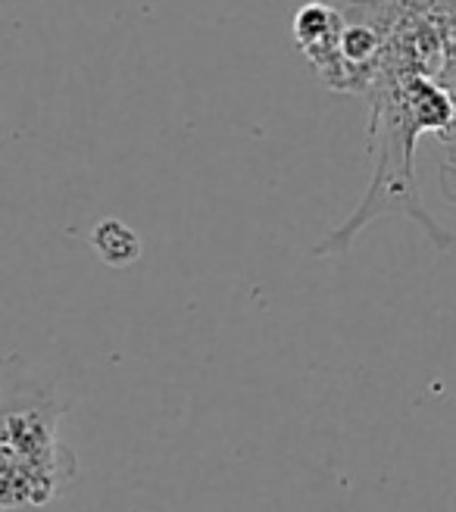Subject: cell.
I'll return each instance as SVG.
<instances>
[{
	"instance_id": "cell-1",
	"label": "cell",
	"mask_w": 456,
	"mask_h": 512,
	"mask_svg": "<svg viewBox=\"0 0 456 512\" xmlns=\"http://www.w3.org/2000/svg\"><path fill=\"white\" fill-rule=\"evenodd\" d=\"M63 406L50 384L16 378L4 384V512H38L66 494L79 459L60 441Z\"/></svg>"
},
{
	"instance_id": "cell-2",
	"label": "cell",
	"mask_w": 456,
	"mask_h": 512,
	"mask_svg": "<svg viewBox=\"0 0 456 512\" xmlns=\"http://www.w3.org/2000/svg\"><path fill=\"white\" fill-rule=\"evenodd\" d=\"M419 132H428V128L407 104L400 85L391 88L388 97L382 104H375V113H372V138L378 141L372 185L360 203V210L344 225H338L322 244H316V250H313L316 256L344 253L350 247L353 235H357L363 225H369L375 216H382L388 210L413 216L425 232L435 238L438 247L456 244V235L444 232V228L419 207V194H416V182H413V138Z\"/></svg>"
},
{
	"instance_id": "cell-3",
	"label": "cell",
	"mask_w": 456,
	"mask_h": 512,
	"mask_svg": "<svg viewBox=\"0 0 456 512\" xmlns=\"http://www.w3.org/2000/svg\"><path fill=\"white\" fill-rule=\"evenodd\" d=\"M344 19L335 7L310 0L294 16V38L297 47L310 57V63L322 72L325 82L344 79V60H341V38H344Z\"/></svg>"
},
{
	"instance_id": "cell-4",
	"label": "cell",
	"mask_w": 456,
	"mask_h": 512,
	"mask_svg": "<svg viewBox=\"0 0 456 512\" xmlns=\"http://www.w3.org/2000/svg\"><path fill=\"white\" fill-rule=\"evenodd\" d=\"M91 250L97 253L100 263H107L113 269H125L141 260V238L132 225H125L122 219H100L91 228Z\"/></svg>"
},
{
	"instance_id": "cell-5",
	"label": "cell",
	"mask_w": 456,
	"mask_h": 512,
	"mask_svg": "<svg viewBox=\"0 0 456 512\" xmlns=\"http://www.w3.org/2000/svg\"><path fill=\"white\" fill-rule=\"evenodd\" d=\"M38 512H50V509H38Z\"/></svg>"
}]
</instances>
